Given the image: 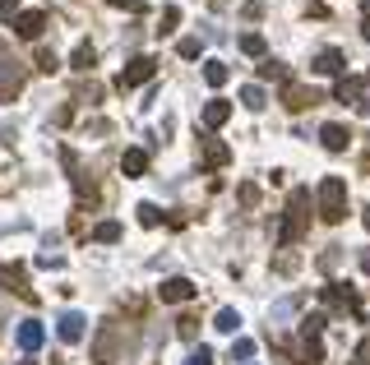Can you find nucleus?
<instances>
[{"label": "nucleus", "mask_w": 370, "mask_h": 365, "mask_svg": "<svg viewBox=\"0 0 370 365\" xmlns=\"http://www.w3.org/2000/svg\"><path fill=\"white\" fill-rule=\"evenodd\" d=\"M319 218L324 222H343L348 218V180L343 176H324L319 180Z\"/></svg>", "instance_id": "obj_1"}, {"label": "nucleus", "mask_w": 370, "mask_h": 365, "mask_svg": "<svg viewBox=\"0 0 370 365\" xmlns=\"http://www.w3.org/2000/svg\"><path fill=\"white\" fill-rule=\"evenodd\" d=\"M310 190H292V204H287V218H282V227H278V245H292L296 236H301V227H305V218H310Z\"/></svg>", "instance_id": "obj_2"}, {"label": "nucleus", "mask_w": 370, "mask_h": 365, "mask_svg": "<svg viewBox=\"0 0 370 365\" xmlns=\"http://www.w3.org/2000/svg\"><path fill=\"white\" fill-rule=\"evenodd\" d=\"M153 74H157V60H148V55H135V60L121 69V79H116V84H121V93H125V88H139V84H148Z\"/></svg>", "instance_id": "obj_3"}, {"label": "nucleus", "mask_w": 370, "mask_h": 365, "mask_svg": "<svg viewBox=\"0 0 370 365\" xmlns=\"http://www.w3.org/2000/svg\"><path fill=\"white\" fill-rule=\"evenodd\" d=\"M157 296L167 300V305H180V300H194V296H199V287H194L190 277H167V282L157 287Z\"/></svg>", "instance_id": "obj_4"}, {"label": "nucleus", "mask_w": 370, "mask_h": 365, "mask_svg": "<svg viewBox=\"0 0 370 365\" xmlns=\"http://www.w3.org/2000/svg\"><path fill=\"white\" fill-rule=\"evenodd\" d=\"M56 333H60V343H84V333H88V319L79 310H65L56 319Z\"/></svg>", "instance_id": "obj_5"}, {"label": "nucleus", "mask_w": 370, "mask_h": 365, "mask_svg": "<svg viewBox=\"0 0 370 365\" xmlns=\"http://www.w3.org/2000/svg\"><path fill=\"white\" fill-rule=\"evenodd\" d=\"M42 28H46V14L42 10H23L19 19H14V33L28 37V42H37V37H42Z\"/></svg>", "instance_id": "obj_6"}, {"label": "nucleus", "mask_w": 370, "mask_h": 365, "mask_svg": "<svg viewBox=\"0 0 370 365\" xmlns=\"http://www.w3.org/2000/svg\"><path fill=\"white\" fill-rule=\"evenodd\" d=\"M42 343H46V328L37 319H23L19 324V347H23V352H37Z\"/></svg>", "instance_id": "obj_7"}, {"label": "nucleus", "mask_w": 370, "mask_h": 365, "mask_svg": "<svg viewBox=\"0 0 370 365\" xmlns=\"http://www.w3.org/2000/svg\"><path fill=\"white\" fill-rule=\"evenodd\" d=\"M93 361H98V365H116V333H112V328H102V333H98Z\"/></svg>", "instance_id": "obj_8"}, {"label": "nucleus", "mask_w": 370, "mask_h": 365, "mask_svg": "<svg viewBox=\"0 0 370 365\" xmlns=\"http://www.w3.org/2000/svg\"><path fill=\"white\" fill-rule=\"evenodd\" d=\"M319 139H324V148H329V153H343V148L352 144L348 125H324V130H319Z\"/></svg>", "instance_id": "obj_9"}, {"label": "nucleus", "mask_w": 370, "mask_h": 365, "mask_svg": "<svg viewBox=\"0 0 370 365\" xmlns=\"http://www.w3.org/2000/svg\"><path fill=\"white\" fill-rule=\"evenodd\" d=\"M227 121H232V102L213 98L209 107H204V125H209V130H218V125H227Z\"/></svg>", "instance_id": "obj_10"}, {"label": "nucleus", "mask_w": 370, "mask_h": 365, "mask_svg": "<svg viewBox=\"0 0 370 365\" xmlns=\"http://www.w3.org/2000/svg\"><path fill=\"white\" fill-rule=\"evenodd\" d=\"M204 166H227V162H232V148H227V144H218V139H204Z\"/></svg>", "instance_id": "obj_11"}, {"label": "nucleus", "mask_w": 370, "mask_h": 365, "mask_svg": "<svg viewBox=\"0 0 370 365\" xmlns=\"http://www.w3.org/2000/svg\"><path fill=\"white\" fill-rule=\"evenodd\" d=\"M121 171H125V176H144V171H148V153H144V148H125Z\"/></svg>", "instance_id": "obj_12"}, {"label": "nucleus", "mask_w": 370, "mask_h": 365, "mask_svg": "<svg viewBox=\"0 0 370 365\" xmlns=\"http://www.w3.org/2000/svg\"><path fill=\"white\" fill-rule=\"evenodd\" d=\"M282 102H287L292 111H301V107H315L319 98H315L310 88H301V84H287V93H282Z\"/></svg>", "instance_id": "obj_13"}, {"label": "nucleus", "mask_w": 370, "mask_h": 365, "mask_svg": "<svg viewBox=\"0 0 370 365\" xmlns=\"http://www.w3.org/2000/svg\"><path fill=\"white\" fill-rule=\"evenodd\" d=\"M315 74H343V51H333V46L319 51L315 55Z\"/></svg>", "instance_id": "obj_14"}, {"label": "nucleus", "mask_w": 370, "mask_h": 365, "mask_svg": "<svg viewBox=\"0 0 370 365\" xmlns=\"http://www.w3.org/2000/svg\"><path fill=\"white\" fill-rule=\"evenodd\" d=\"M0 287H5V291H19V296L33 300V291L23 287V273H19V268H10V264H0Z\"/></svg>", "instance_id": "obj_15"}, {"label": "nucleus", "mask_w": 370, "mask_h": 365, "mask_svg": "<svg viewBox=\"0 0 370 365\" xmlns=\"http://www.w3.org/2000/svg\"><path fill=\"white\" fill-rule=\"evenodd\" d=\"M361 88H366V79L348 74V79H338V88H333V98H338V102H357V98H361Z\"/></svg>", "instance_id": "obj_16"}, {"label": "nucleus", "mask_w": 370, "mask_h": 365, "mask_svg": "<svg viewBox=\"0 0 370 365\" xmlns=\"http://www.w3.org/2000/svg\"><path fill=\"white\" fill-rule=\"evenodd\" d=\"M204 79H209V88H223L227 79H232V69H227V60H209V65H204Z\"/></svg>", "instance_id": "obj_17"}, {"label": "nucleus", "mask_w": 370, "mask_h": 365, "mask_svg": "<svg viewBox=\"0 0 370 365\" xmlns=\"http://www.w3.org/2000/svg\"><path fill=\"white\" fill-rule=\"evenodd\" d=\"M14 93H19V74L14 65H0V102H14Z\"/></svg>", "instance_id": "obj_18"}, {"label": "nucleus", "mask_w": 370, "mask_h": 365, "mask_svg": "<svg viewBox=\"0 0 370 365\" xmlns=\"http://www.w3.org/2000/svg\"><path fill=\"white\" fill-rule=\"evenodd\" d=\"M93 241L116 245V241H121V222H98V227H93Z\"/></svg>", "instance_id": "obj_19"}, {"label": "nucleus", "mask_w": 370, "mask_h": 365, "mask_svg": "<svg viewBox=\"0 0 370 365\" xmlns=\"http://www.w3.org/2000/svg\"><path fill=\"white\" fill-rule=\"evenodd\" d=\"M213 328H218V333H236V328H241V314H236V310H218Z\"/></svg>", "instance_id": "obj_20"}, {"label": "nucleus", "mask_w": 370, "mask_h": 365, "mask_svg": "<svg viewBox=\"0 0 370 365\" xmlns=\"http://www.w3.org/2000/svg\"><path fill=\"white\" fill-rule=\"evenodd\" d=\"M241 51H246V55H264V51H269V42H264L259 33H246V37H241Z\"/></svg>", "instance_id": "obj_21"}, {"label": "nucleus", "mask_w": 370, "mask_h": 365, "mask_svg": "<svg viewBox=\"0 0 370 365\" xmlns=\"http://www.w3.org/2000/svg\"><path fill=\"white\" fill-rule=\"evenodd\" d=\"M241 102H246L250 111H259L264 107V88H259V84H246V88H241Z\"/></svg>", "instance_id": "obj_22"}, {"label": "nucleus", "mask_w": 370, "mask_h": 365, "mask_svg": "<svg viewBox=\"0 0 370 365\" xmlns=\"http://www.w3.org/2000/svg\"><path fill=\"white\" fill-rule=\"evenodd\" d=\"M93 60H98V55H93V46H88V42L74 46V69H93Z\"/></svg>", "instance_id": "obj_23"}, {"label": "nucleus", "mask_w": 370, "mask_h": 365, "mask_svg": "<svg viewBox=\"0 0 370 365\" xmlns=\"http://www.w3.org/2000/svg\"><path fill=\"white\" fill-rule=\"evenodd\" d=\"M255 356V343L250 338H236V347H232V361H250Z\"/></svg>", "instance_id": "obj_24"}, {"label": "nucleus", "mask_w": 370, "mask_h": 365, "mask_svg": "<svg viewBox=\"0 0 370 365\" xmlns=\"http://www.w3.org/2000/svg\"><path fill=\"white\" fill-rule=\"evenodd\" d=\"M139 222H144V227H157V222H162L157 204H139Z\"/></svg>", "instance_id": "obj_25"}, {"label": "nucleus", "mask_w": 370, "mask_h": 365, "mask_svg": "<svg viewBox=\"0 0 370 365\" xmlns=\"http://www.w3.org/2000/svg\"><path fill=\"white\" fill-rule=\"evenodd\" d=\"M176 51L185 55V60H194V55H199V37H180V42H176Z\"/></svg>", "instance_id": "obj_26"}, {"label": "nucleus", "mask_w": 370, "mask_h": 365, "mask_svg": "<svg viewBox=\"0 0 370 365\" xmlns=\"http://www.w3.org/2000/svg\"><path fill=\"white\" fill-rule=\"evenodd\" d=\"M37 69H42V74H51V69H60L56 51H37Z\"/></svg>", "instance_id": "obj_27"}, {"label": "nucleus", "mask_w": 370, "mask_h": 365, "mask_svg": "<svg viewBox=\"0 0 370 365\" xmlns=\"http://www.w3.org/2000/svg\"><path fill=\"white\" fill-rule=\"evenodd\" d=\"M185 365H213V352H209V347H194V352L185 356Z\"/></svg>", "instance_id": "obj_28"}, {"label": "nucleus", "mask_w": 370, "mask_h": 365, "mask_svg": "<svg viewBox=\"0 0 370 365\" xmlns=\"http://www.w3.org/2000/svg\"><path fill=\"white\" fill-rule=\"evenodd\" d=\"M0 19H5V23L19 19V0H0Z\"/></svg>", "instance_id": "obj_29"}, {"label": "nucleus", "mask_w": 370, "mask_h": 365, "mask_svg": "<svg viewBox=\"0 0 370 365\" xmlns=\"http://www.w3.org/2000/svg\"><path fill=\"white\" fill-rule=\"evenodd\" d=\"M259 74H264V79H287V69L273 65V60H264V65H259Z\"/></svg>", "instance_id": "obj_30"}, {"label": "nucleus", "mask_w": 370, "mask_h": 365, "mask_svg": "<svg viewBox=\"0 0 370 365\" xmlns=\"http://www.w3.org/2000/svg\"><path fill=\"white\" fill-rule=\"evenodd\" d=\"M361 37H366V42H370V14H366V23H361Z\"/></svg>", "instance_id": "obj_31"}, {"label": "nucleus", "mask_w": 370, "mask_h": 365, "mask_svg": "<svg viewBox=\"0 0 370 365\" xmlns=\"http://www.w3.org/2000/svg\"><path fill=\"white\" fill-rule=\"evenodd\" d=\"M366 232H370V208H366Z\"/></svg>", "instance_id": "obj_32"}]
</instances>
